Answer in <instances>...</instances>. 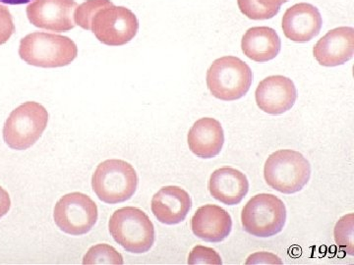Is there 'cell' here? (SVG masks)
I'll use <instances>...</instances> for the list:
<instances>
[{
	"label": "cell",
	"mask_w": 354,
	"mask_h": 265,
	"mask_svg": "<svg viewBox=\"0 0 354 265\" xmlns=\"http://www.w3.org/2000/svg\"><path fill=\"white\" fill-rule=\"evenodd\" d=\"M48 122V110L41 104L25 102L13 110L6 120L3 127L4 141L12 150H27L41 138Z\"/></svg>",
	"instance_id": "52a82bcc"
},
{
	"label": "cell",
	"mask_w": 354,
	"mask_h": 265,
	"mask_svg": "<svg viewBox=\"0 0 354 265\" xmlns=\"http://www.w3.org/2000/svg\"><path fill=\"white\" fill-rule=\"evenodd\" d=\"M97 206L87 195L71 193L62 197L55 204V224L64 233L72 236L87 234L97 220Z\"/></svg>",
	"instance_id": "9c48e42d"
},
{
	"label": "cell",
	"mask_w": 354,
	"mask_h": 265,
	"mask_svg": "<svg viewBox=\"0 0 354 265\" xmlns=\"http://www.w3.org/2000/svg\"><path fill=\"white\" fill-rule=\"evenodd\" d=\"M225 144V132L218 120L201 118L188 132V146L198 157L209 159L220 155Z\"/></svg>",
	"instance_id": "e0dca14e"
},
{
	"label": "cell",
	"mask_w": 354,
	"mask_h": 265,
	"mask_svg": "<svg viewBox=\"0 0 354 265\" xmlns=\"http://www.w3.org/2000/svg\"><path fill=\"white\" fill-rule=\"evenodd\" d=\"M353 219V213H349L337 221L335 227V244L349 255H354Z\"/></svg>",
	"instance_id": "44dd1931"
},
{
	"label": "cell",
	"mask_w": 354,
	"mask_h": 265,
	"mask_svg": "<svg viewBox=\"0 0 354 265\" xmlns=\"http://www.w3.org/2000/svg\"><path fill=\"white\" fill-rule=\"evenodd\" d=\"M114 241L128 253L149 252L155 243V227L143 210L127 206L116 210L109 222Z\"/></svg>",
	"instance_id": "3957f363"
},
{
	"label": "cell",
	"mask_w": 354,
	"mask_h": 265,
	"mask_svg": "<svg viewBox=\"0 0 354 265\" xmlns=\"http://www.w3.org/2000/svg\"><path fill=\"white\" fill-rule=\"evenodd\" d=\"M256 102L261 110L279 115L290 110L297 99V90L291 79L285 76H270L256 88Z\"/></svg>",
	"instance_id": "8fae6325"
},
{
	"label": "cell",
	"mask_w": 354,
	"mask_h": 265,
	"mask_svg": "<svg viewBox=\"0 0 354 265\" xmlns=\"http://www.w3.org/2000/svg\"><path fill=\"white\" fill-rule=\"evenodd\" d=\"M223 264L220 255L214 248L207 246H196L190 253L188 257V264H214L220 265Z\"/></svg>",
	"instance_id": "7402d4cb"
},
{
	"label": "cell",
	"mask_w": 354,
	"mask_h": 265,
	"mask_svg": "<svg viewBox=\"0 0 354 265\" xmlns=\"http://www.w3.org/2000/svg\"><path fill=\"white\" fill-rule=\"evenodd\" d=\"M75 24L92 31L95 38L109 46H124L139 30L136 15L130 9L115 6L111 0H87L77 6Z\"/></svg>",
	"instance_id": "6da1fadb"
},
{
	"label": "cell",
	"mask_w": 354,
	"mask_h": 265,
	"mask_svg": "<svg viewBox=\"0 0 354 265\" xmlns=\"http://www.w3.org/2000/svg\"><path fill=\"white\" fill-rule=\"evenodd\" d=\"M15 32L12 15L7 7L0 4V46L6 43Z\"/></svg>",
	"instance_id": "603a6c76"
},
{
	"label": "cell",
	"mask_w": 354,
	"mask_h": 265,
	"mask_svg": "<svg viewBox=\"0 0 354 265\" xmlns=\"http://www.w3.org/2000/svg\"><path fill=\"white\" fill-rule=\"evenodd\" d=\"M19 55L32 66L57 68L71 63L78 55V48L68 37L36 32L21 39Z\"/></svg>",
	"instance_id": "7a4b0ae2"
},
{
	"label": "cell",
	"mask_w": 354,
	"mask_h": 265,
	"mask_svg": "<svg viewBox=\"0 0 354 265\" xmlns=\"http://www.w3.org/2000/svg\"><path fill=\"white\" fill-rule=\"evenodd\" d=\"M84 264H123L122 255L113 246L106 244L92 246L86 253L83 259Z\"/></svg>",
	"instance_id": "ffe728a7"
},
{
	"label": "cell",
	"mask_w": 354,
	"mask_h": 265,
	"mask_svg": "<svg viewBox=\"0 0 354 265\" xmlns=\"http://www.w3.org/2000/svg\"><path fill=\"white\" fill-rule=\"evenodd\" d=\"M311 177V166L301 153L281 150L268 157L264 167L266 183L283 194H295L304 189Z\"/></svg>",
	"instance_id": "277c9868"
},
{
	"label": "cell",
	"mask_w": 354,
	"mask_h": 265,
	"mask_svg": "<svg viewBox=\"0 0 354 265\" xmlns=\"http://www.w3.org/2000/svg\"><path fill=\"white\" fill-rule=\"evenodd\" d=\"M32 0H0L1 3L9 4V6H21V4L29 3Z\"/></svg>",
	"instance_id": "d4e9b609"
},
{
	"label": "cell",
	"mask_w": 354,
	"mask_h": 265,
	"mask_svg": "<svg viewBox=\"0 0 354 265\" xmlns=\"http://www.w3.org/2000/svg\"><path fill=\"white\" fill-rule=\"evenodd\" d=\"M286 220L285 204L274 195H256L242 209L244 231L259 238H269L283 231Z\"/></svg>",
	"instance_id": "ba28073f"
},
{
	"label": "cell",
	"mask_w": 354,
	"mask_h": 265,
	"mask_svg": "<svg viewBox=\"0 0 354 265\" xmlns=\"http://www.w3.org/2000/svg\"><path fill=\"white\" fill-rule=\"evenodd\" d=\"M10 206L11 201L8 193L3 188L0 187V218L7 215Z\"/></svg>",
	"instance_id": "cb8c5ba5"
},
{
	"label": "cell",
	"mask_w": 354,
	"mask_h": 265,
	"mask_svg": "<svg viewBox=\"0 0 354 265\" xmlns=\"http://www.w3.org/2000/svg\"><path fill=\"white\" fill-rule=\"evenodd\" d=\"M244 55L258 63H264L278 57L281 41L278 32L269 27H254L245 32L241 41Z\"/></svg>",
	"instance_id": "ac0fdd59"
},
{
	"label": "cell",
	"mask_w": 354,
	"mask_h": 265,
	"mask_svg": "<svg viewBox=\"0 0 354 265\" xmlns=\"http://www.w3.org/2000/svg\"><path fill=\"white\" fill-rule=\"evenodd\" d=\"M92 187L102 202L120 204L134 196L138 187V175L134 167L124 160H106L93 174Z\"/></svg>",
	"instance_id": "8992f818"
},
{
	"label": "cell",
	"mask_w": 354,
	"mask_h": 265,
	"mask_svg": "<svg viewBox=\"0 0 354 265\" xmlns=\"http://www.w3.org/2000/svg\"><path fill=\"white\" fill-rule=\"evenodd\" d=\"M313 55L322 66L335 67L346 63L354 55L353 28L330 30L314 46Z\"/></svg>",
	"instance_id": "7c38bea8"
},
{
	"label": "cell",
	"mask_w": 354,
	"mask_h": 265,
	"mask_svg": "<svg viewBox=\"0 0 354 265\" xmlns=\"http://www.w3.org/2000/svg\"><path fill=\"white\" fill-rule=\"evenodd\" d=\"M209 194L227 206L241 204L249 190V182L242 172L232 167H221L213 172L209 180Z\"/></svg>",
	"instance_id": "2e32d148"
},
{
	"label": "cell",
	"mask_w": 354,
	"mask_h": 265,
	"mask_svg": "<svg viewBox=\"0 0 354 265\" xmlns=\"http://www.w3.org/2000/svg\"><path fill=\"white\" fill-rule=\"evenodd\" d=\"M281 25L286 38L295 43H307L320 34L322 16L317 7L304 2L286 11Z\"/></svg>",
	"instance_id": "4fadbf2b"
},
{
	"label": "cell",
	"mask_w": 354,
	"mask_h": 265,
	"mask_svg": "<svg viewBox=\"0 0 354 265\" xmlns=\"http://www.w3.org/2000/svg\"><path fill=\"white\" fill-rule=\"evenodd\" d=\"M193 234L209 243H220L232 232V220L230 213L221 206L206 204L201 206L191 219Z\"/></svg>",
	"instance_id": "5bb4252c"
},
{
	"label": "cell",
	"mask_w": 354,
	"mask_h": 265,
	"mask_svg": "<svg viewBox=\"0 0 354 265\" xmlns=\"http://www.w3.org/2000/svg\"><path fill=\"white\" fill-rule=\"evenodd\" d=\"M241 13L251 20H269L281 10L283 0H237Z\"/></svg>",
	"instance_id": "d6986e66"
},
{
	"label": "cell",
	"mask_w": 354,
	"mask_h": 265,
	"mask_svg": "<svg viewBox=\"0 0 354 265\" xmlns=\"http://www.w3.org/2000/svg\"><path fill=\"white\" fill-rule=\"evenodd\" d=\"M77 6L74 0H35L26 12L35 27L51 32H68L76 26L74 14Z\"/></svg>",
	"instance_id": "30bf717a"
},
{
	"label": "cell",
	"mask_w": 354,
	"mask_h": 265,
	"mask_svg": "<svg viewBox=\"0 0 354 265\" xmlns=\"http://www.w3.org/2000/svg\"><path fill=\"white\" fill-rule=\"evenodd\" d=\"M192 208V199L177 186L162 188L152 199V213L160 223L176 225L185 220Z\"/></svg>",
	"instance_id": "9a60e30c"
},
{
	"label": "cell",
	"mask_w": 354,
	"mask_h": 265,
	"mask_svg": "<svg viewBox=\"0 0 354 265\" xmlns=\"http://www.w3.org/2000/svg\"><path fill=\"white\" fill-rule=\"evenodd\" d=\"M252 82V70L239 57L218 58L207 72L209 92L223 101L241 99L250 90Z\"/></svg>",
	"instance_id": "5b68a950"
},
{
	"label": "cell",
	"mask_w": 354,
	"mask_h": 265,
	"mask_svg": "<svg viewBox=\"0 0 354 265\" xmlns=\"http://www.w3.org/2000/svg\"><path fill=\"white\" fill-rule=\"evenodd\" d=\"M290 1V0H283V3H286V2Z\"/></svg>",
	"instance_id": "484cf974"
}]
</instances>
